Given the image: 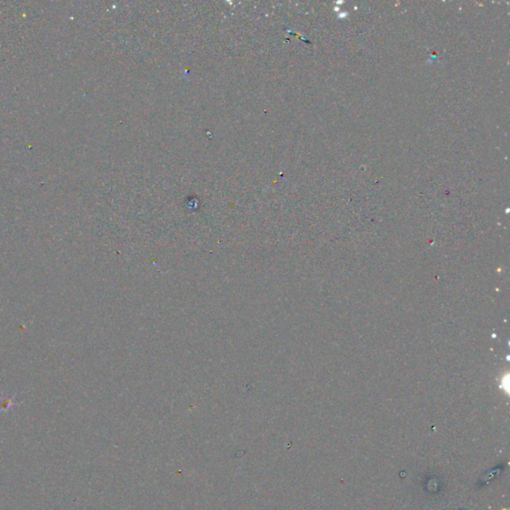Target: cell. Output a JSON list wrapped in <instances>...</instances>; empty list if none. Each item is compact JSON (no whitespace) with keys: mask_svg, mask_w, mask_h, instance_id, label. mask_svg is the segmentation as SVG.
Instances as JSON below:
<instances>
[{"mask_svg":"<svg viewBox=\"0 0 510 510\" xmlns=\"http://www.w3.org/2000/svg\"><path fill=\"white\" fill-rule=\"evenodd\" d=\"M503 510H506V509H503Z\"/></svg>","mask_w":510,"mask_h":510,"instance_id":"1","label":"cell"}]
</instances>
